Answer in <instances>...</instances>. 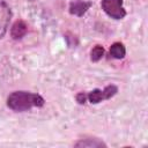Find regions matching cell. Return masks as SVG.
<instances>
[{"label": "cell", "mask_w": 148, "mask_h": 148, "mask_svg": "<svg viewBox=\"0 0 148 148\" xmlns=\"http://www.w3.org/2000/svg\"><path fill=\"white\" fill-rule=\"evenodd\" d=\"M7 105L9 109L16 112H22L34 106H43L44 98L38 94H32L29 91H14L8 96Z\"/></svg>", "instance_id": "obj_1"}, {"label": "cell", "mask_w": 148, "mask_h": 148, "mask_svg": "<svg viewBox=\"0 0 148 148\" xmlns=\"http://www.w3.org/2000/svg\"><path fill=\"white\" fill-rule=\"evenodd\" d=\"M102 8L110 17L114 20H121L126 15L123 7V0H102Z\"/></svg>", "instance_id": "obj_2"}, {"label": "cell", "mask_w": 148, "mask_h": 148, "mask_svg": "<svg viewBox=\"0 0 148 148\" xmlns=\"http://www.w3.org/2000/svg\"><path fill=\"white\" fill-rule=\"evenodd\" d=\"M118 91V88L114 86V84H110V86H106L103 90L101 89H95L92 91H90L88 95H87V98L89 99V102L91 104H97L104 99H109L111 98L112 96H114Z\"/></svg>", "instance_id": "obj_3"}, {"label": "cell", "mask_w": 148, "mask_h": 148, "mask_svg": "<svg viewBox=\"0 0 148 148\" xmlns=\"http://www.w3.org/2000/svg\"><path fill=\"white\" fill-rule=\"evenodd\" d=\"M10 17H12V10L9 6L5 1L0 0V39L5 36L7 31Z\"/></svg>", "instance_id": "obj_4"}, {"label": "cell", "mask_w": 148, "mask_h": 148, "mask_svg": "<svg viewBox=\"0 0 148 148\" xmlns=\"http://www.w3.org/2000/svg\"><path fill=\"white\" fill-rule=\"evenodd\" d=\"M91 6V2L89 1H83V0H77L73 1L69 6V13L76 16H82Z\"/></svg>", "instance_id": "obj_5"}, {"label": "cell", "mask_w": 148, "mask_h": 148, "mask_svg": "<svg viewBox=\"0 0 148 148\" xmlns=\"http://www.w3.org/2000/svg\"><path fill=\"white\" fill-rule=\"evenodd\" d=\"M27 30H28V27H27L25 22L22 20H18L13 24L12 30H10V35L14 39H20L27 34Z\"/></svg>", "instance_id": "obj_6"}, {"label": "cell", "mask_w": 148, "mask_h": 148, "mask_svg": "<svg viewBox=\"0 0 148 148\" xmlns=\"http://www.w3.org/2000/svg\"><path fill=\"white\" fill-rule=\"evenodd\" d=\"M126 50L121 43H113L110 47V54L116 59H123L125 57Z\"/></svg>", "instance_id": "obj_7"}, {"label": "cell", "mask_w": 148, "mask_h": 148, "mask_svg": "<svg viewBox=\"0 0 148 148\" xmlns=\"http://www.w3.org/2000/svg\"><path fill=\"white\" fill-rule=\"evenodd\" d=\"M106 145L98 139H90V140H81L75 143V147H105Z\"/></svg>", "instance_id": "obj_8"}, {"label": "cell", "mask_w": 148, "mask_h": 148, "mask_svg": "<svg viewBox=\"0 0 148 148\" xmlns=\"http://www.w3.org/2000/svg\"><path fill=\"white\" fill-rule=\"evenodd\" d=\"M103 54H104V49L101 45H96L90 52V58L92 61H98L99 59H102Z\"/></svg>", "instance_id": "obj_9"}, {"label": "cell", "mask_w": 148, "mask_h": 148, "mask_svg": "<svg viewBox=\"0 0 148 148\" xmlns=\"http://www.w3.org/2000/svg\"><path fill=\"white\" fill-rule=\"evenodd\" d=\"M86 99H87V95H86V94L80 92V94L76 95V101H77L80 104H83V103L86 102Z\"/></svg>", "instance_id": "obj_10"}]
</instances>
